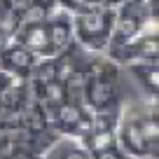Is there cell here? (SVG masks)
I'll list each match as a JSON object with an SVG mask.
<instances>
[{
    "label": "cell",
    "mask_w": 159,
    "mask_h": 159,
    "mask_svg": "<svg viewBox=\"0 0 159 159\" xmlns=\"http://www.w3.org/2000/svg\"><path fill=\"white\" fill-rule=\"evenodd\" d=\"M117 148L129 159L159 157V115L157 103L136 98L119 110Z\"/></svg>",
    "instance_id": "6da1fadb"
},
{
    "label": "cell",
    "mask_w": 159,
    "mask_h": 159,
    "mask_svg": "<svg viewBox=\"0 0 159 159\" xmlns=\"http://www.w3.org/2000/svg\"><path fill=\"white\" fill-rule=\"evenodd\" d=\"M134 84L129 80L124 68L115 66L105 56H98L94 63L89 77L84 84L82 101L91 112H108V110H122L124 108V91Z\"/></svg>",
    "instance_id": "7a4b0ae2"
},
{
    "label": "cell",
    "mask_w": 159,
    "mask_h": 159,
    "mask_svg": "<svg viewBox=\"0 0 159 159\" xmlns=\"http://www.w3.org/2000/svg\"><path fill=\"white\" fill-rule=\"evenodd\" d=\"M73 16V40L75 45L84 52L96 56H105L112 38V24H115V10L105 5H94L89 10Z\"/></svg>",
    "instance_id": "3957f363"
},
{
    "label": "cell",
    "mask_w": 159,
    "mask_h": 159,
    "mask_svg": "<svg viewBox=\"0 0 159 159\" xmlns=\"http://www.w3.org/2000/svg\"><path fill=\"white\" fill-rule=\"evenodd\" d=\"M154 0H143V2H124L115 7V24H112V38H110V49L131 42L134 38L143 35L145 30H159L157 24V10ZM105 52V54H108Z\"/></svg>",
    "instance_id": "277c9868"
},
{
    "label": "cell",
    "mask_w": 159,
    "mask_h": 159,
    "mask_svg": "<svg viewBox=\"0 0 159 159\" xmlns=\"http://www.w3.org/2000/svg\"><path fill=\"white\" fill-rule=\"evenodd\" d=\"M30 103V89L26 80H16L0 73V126L16 131Z\"/></svg>",
    "instance_id": "5b68a950"
},
{
    "label": "cell",
    "mask_w": 159,
    "mask_h": 159,
    "mask_svg": "<svg viewBox=\"0 0 159 159\" xmlns=\"http://www.w3.org/2000/svg\"><path fill=\"white\" fill-rule=\"evenodd\" d=\"M45 112H47L49 126L59 136H66V138L82 140L87 136V131H89V126H91V110L84 103L66 101V103L56 105L52 110H45Z\"/></svg>",
    "instance_id": "8992f818"
},
{
    "label": "cell",
    "mask_w": 159,
    "mask_h": 159,
    "mask_svg": "<svg viewBox=\"0 0 159 159\" xmlns=\"http://www.w3.org/2000/svg\"><path fill=\"white\" fill-rule=\"evenodd\" d=\"M105 59L112 61L119 68L140 63V61H159V30H145L143 35L134 38L131 42L117 47V49H110Z\"/></svg>",
    "instance_id": "52a82bcc"
},
{
    "label": "cell",
    "mask_w": 159,
    "mask_h": 159,
    "mask_svg": "<svg viewBox=\"0 0 159 159\" xmlns=\"http://www.w3.org/2000/svg\"><path fill=\"white\" fill-rule=\"evenodd\" d=\"M35 61H38V56L30 54L26 47H21L14 40H7L5 45L0 47V73L2 75L28 82L30 75H33Z\"/></svg>",
    "instance_id": "ba28073f"
},
{
    "label": "cell",
    "mask_w": 159,
    "mask_h": 159,
    "mask_svg": "<svg viewBox=\"0 0 159 159\" xmlns=\"http://www.w3.org/2000/svg\"><path fill=\"white\" fill-rule=\"evenodd\" d=\"M45 28H47V49L49 56H56L61 52H66L73 45V16L66 10H54L49 16L45 19Z\"/></svg>",
    "instance_id": "9c48e42d"
},
{
    "label": "cell",
    "mask_w": 159,
    "mask_h": 159,
    "mask_svg": "<svg viewBox=\"0 0 159 159\" xmlns=\"http://www.w3.org/2000/svg\"><path fill=\"white\" fill-rule=\"evenodd\" d=\"M126 75L138 89V96L145 101L157 103L159 96V61H140V63L126 66Z\"/></svg>",
    "instance_id": "30bf717a"
},
{
    "label": "cell",
    "mask_w": 159,
    "mask_h": 159,
    "mask_svg": "<svg viewBox=\"0 0 159 159\" xmlns=\"http://www.w3.org/2000/svg\"><path fill=\"white\" fill-rule=\"evenodd\" d=\"M28 89H30V101L45 110L66 103V89L61 82H28Z\"/></svg>",
    "instance_id": "8fae6325"
},
{
    "label": "cell",
    "mask_w": 159,
    "mask_h": 159,
    "mask_svg": "<svg viewBox=\"0 0 159 159\" xmlns=\"http://www.w3.org/2000/svg\"><path fill=\"white\" fill-rule=\"evenodd\" d=\"M30 7L33 0H0V26L7 33V38H12L16 26L28 16Z\"/></svg>",
    "instance_id": "7c38bea8"
},
{
    "label": "cell",
    "mask_w": 159,
    "mask_h": 159,
    "mask_svg": "<svg viewBox=\"0 0 159 159\" xmlns=\"http://www.w3.org/2000/svg\"><path fill=\"white\" fill-rule=\"evenodd\" d=\"M42 159H91V154L84 150V145L80 140L59 136L52 143V148L42 154Z\"/></svg>",
    "instance_id": "4fadbf2b"
},
{
    "label": "cell",
    "mask_w": 159,
    "mask_h": 159,
    "mask_svg": "<svg viewBox=\"0 0 159 159\" xmlns=\"http://www.w3.org/2000/svg\"><path fill=\"white\" fill-rule=\"evenodd\" d=\"M59 10H66L68 14H80V12L89 10V7L98 5L96 0H56Z\"/></svg>",
    "instance_id": "5bb4252c"
},
{
    "label": "cell",
    "mask_w": 159,
    "mask_h": 159,
    "mask_svg": "<svg viewBox=\"0 0 159 159\" xmlns=\"http://www.w3.org/2000/svg\"><path fill=\"white\" fill-rule=\"evenodd\" d=\"M0 159H42V157H38V154L28 152V150H24V148H16V145H12V148L7 150V152L2 154Z\"/></svg>",
    "instance_id": "9a60e30c"
},
{
    "label": "cell",
    "mask_w": 159,
    "mask_h": 159,
    "mask_svg": "<svg viewBox=\"0 0 159 159\" xmlns=\"http://www.w3.org/2000/svg\"><path fill=\"white\" fill-rule=\"evenodd\" d=\"M91 159H129V157H126V154L115 145V148H108V150H103V152L91 154Z\"/></svg>",
    "instance_id": "2e32d148"
},
{
    "label": "cell",
    "mask_w": 159,
    "mask_h": 159,
    "mask_svg": "<svg viewBox=\"0 0 159 159\" xmlns=\"http://www.w3.org/2000/svg\"><path fill=\"white\" fill-rule=\"evenodd\" d=\"M12 148V131L5 129V126H0V157Z\"/></svg>",
    "instance_id": "e0dca14e"
},
{
    "label": "cell",
    "mask_w": 159,
    "mask_h": 159,
    "mask_svg": "<svg viewBox=\"0 0 159 159\" xmlns=\"http://www.w3.org/2000/svg\"><path fill=\"white\" fill-rule=\"evenodd\" d=\"M96 2H98V5H105V7H112V10L122 5V0H96Z\"/></svg>",
    "instance_id": "ac0fdd59"
}]
</instances>
